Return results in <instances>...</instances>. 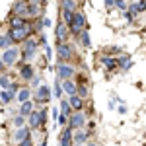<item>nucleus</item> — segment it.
<instances>
[{
	"mask_svg": "<svg viewBox=\"0 0 146 146\" xmlns=\"http://www.w3.org/2000/svg\"><path fill=\"white\" fill-rule=\"evenodd\" d=\"M103 4H105L107 8H113V6H115V0H103Z\"/></svg>",
	"mask_w": 146,
	"mask_h": 146,
	"instance_id": "e433bc0d",
	"label": "nucleus"
},
{
	"mask_svg": "<svg viewBox=\"0 0 146 146\" xmlns=\"http://www.w3.org/2000/svg\"><path fill=\"white\" fill-rule=\"evenodd\" d=\"M4 68H6V64H4V60H2V56H0V72H4Z\"/></svg>",
	"mask_w": 146,
	"mask_h": 146,
	"instance_id": "a19ab883",
	"label": "nucleus"
},
{
	"mask_svg": "<svg viewBox=\"0 0 146 146\" xmlns=\"http://www.w3.org/2000/svg\"><path fill=\"white\" fill-rule=\"evenodd\" d=\"M84 146H96V144H92V142H88V144H84Z\"/></svg>",
	"mask_w": 146,
	"mask_h": 146,
	"instance_id": "37998d69",
	"label": "nucleus"
},
{
	"mask_svg": "<svg viewBox=\"0 0 146 146\" xmlns=\"http://www.w3.org/2000/svg\"><path fill=\"white\" fill-rule=\"evenodd\" d=\"M18 146H33V140H31V136H27V138H23L22 142H18Z\"/></svg>",
	"mask_w": 146,
	"mask_h": 146,
	"instance_id": "c9c22d12",
	"label": "nucleus"
},
{
	"mask_svg": "<svg viewBox=\"0 0 146 146\" xmlns=\"http://www.w3.org/2000/svg\"><path fill=\"white\" fill-rule=\"evenodd\" d=\"M56 55L60 58V62H66L68 58H72L74 51H72V47L68 45V43H58L56 45Z\"/></svg>",
	"mask_w": 146,
	"mask_h": 146,
	"instance_id": "1a4fd4ad",
	"label": "nucleus"
},
{
	"mask_svg": "<svg viewBox=\"0 0 146 146\" xmlns=\"http://www.w3.org/2000/svg\"><path fill=\"white\" fill-rule=\"evenodd\" d=\"M90 142V135L82 129H76L74 131V144H88Z\"/></svg>",
	"mask_w": 146,
	"mask_h": 146,
	"instance_id": "dca6fc26",
	"label": "nucleus"
},
{
	"mask_svg": "<svg viewBox=\"0 0 146 146\" xmlns=\"http://www.w3.org/2000/svg\"><path fill=\"white\" fill-rule=\"evenodd\" d=\"M58 144L60 146H74V129L72 127H64L62 133L58 136Z\"/></svg>",
	"mask_w": 146,
	"mask_h": 146,
	"instance_id": "6e6552de",
	"label": "nucleus"
},
{
	"mask_svg": "<svg viewBox=\"0 0 146 146\" xmlns=\"http://www.w3.org/2000/svg\"><path fill=\"white\" fill-rule=\"evenodd\" d=\"M27 12H29V2H27V0H16L14 8H12V14L27 18Z\"/></svg>",
	"mask_w": 146,
	"mask_h": 146,
	"instance_id": "9d476101",
	"label": "nucleus"
},
{
	"mask_svg": "<svg viewBox=\"0 0 146 146\" xmlns=\"http://www.w3.org/2000/svg\"><path fill=\"white\" fill-rule=\"evenodd\" d=\"M117 66H121V70H129V68H131V58L127 55L119 56V58H117Z\"/></svg>",
	"mask_w": 146,
	"mask_h": 146,
	"instance_id": "5701e85b",
	"label": "nucleus"
},
{
	"mask_svg": "<svg viewBox=\"0 0 146 146\" xmlns=\"http://www.w3.org/2000/svg\"><path fill=\"white\" fill-rule=\"evenodd\" d=\"M115 8H119L121 12L129 10V6H127V2H125V0H115Z\"/></svg>",
	"mask_w": 146,
	"mask_h": 146,
	"instance_id": "473e14b6",
	"label": "nucleus"
},
{
	"mask_svg": "<svg viewBox=\"0 0 146 146\" xmlns=\"http://www.w3.org/2000/svg\"><path fill=\"white\" fill-rule=\"evenodd\" d=\"M23 25H27L25 18H23V16H16V14H12V18H10V27H23Z\"/></svg>",
	"mask_w": 146,
	"mask_h": 146,
	"instance_id": "6ab92c4d",
	"label": "nucleus"
},
{
	"mask_svg": "<svg viewBox=\"0 0 146 146\" xmlns=\"http://www.w3.org/2000/svg\"><path fill=\"white\" fill-rule=\"evenodd\" d=\"M27 136H31V129H29V125L20 127V129H16V133H14V142L18 144V142H22L23 138H27Z\"/></svg>",
	"mask_w": 146,
	"mask_h": 146,
	"instance_id": "f8f14e48",
	"label": "nucleus"
},
{
	"mask_svg": "<svg viewBox=\"0 0 146 146\" xmlns=\"http://www.w3.org/2000/svg\"><path fill=\"white\" fill-rule=\"evenodd\" d=\"M37 41H39V45H47V37H45V35H41Z\"/></svg>",
	"mask_w": 146,
	"mask_h": 146,
	"instance_id": "4c0bfd02",
	"label": "nucleus"
},
{
	"mask_svg": "<svg viewBox=\"0 0 146 146\" xmlns=\"http://www.w3.org/2000/svg\"><path fill=\"white\" fill-rule=\"evenodd\" d=\"M78 96L80 98H86V96H88V86H84V84L78 86Z\"/></svg>",
	"mask_w": 146,
	"mask_h": 146,
	"instance_id": "72a5a7b5",
	"label": "nucleus"
},
{
	"mask_svg": "<svg viewBox=\"0 0 146 146\" xmlns=\"http://www.w3.org/2000/svg\"><path fill=\"white\" fill-rule=\"evenodd\" d=\"M25 125H27V117H23L22 113H18V115L14 117V127L20 129V127H25Z\"/></svg>",
	"mask_w": 146,
	"mask_h": 146,
	"instance_id": "a878e982",
	"label": "nucleus"
},
{
	"mask_svg": "<svg viewBox=\"0 0 146 146\" xmlns=\"http://www.w3.org/2000/svg\"><path fill=\"white\" fill-rule=\"evenodd\" d=\"M29 27L27 25H23V27H10V31H8V35H10L12 43H23L27 37H29Z\"/></svg>",
	"mask_w": 146,
	"mask_h": 146,
	"instance_id": "7ed1b4c3",
	"label": "nucleus"
},
{
	"mask_svg": "<svg viewBox=\"0 0 146 146\" xmlns=\"http://www.w3.org/2000/svg\"><path fill=\"white\" fill-rule=\"evenodd\" d=\"M14 43H12V39H10V35L6 33V35H0V49H8V47H12Z\"/></svg>",
	"mask_w": 146,
	"mask_h": 146,
	"instance_id": "c756f323",
	"label": "nucleus"
},
{
	"mask_svg": "<svg viewBox=\"0 0 146 146\" xmlns=\"http://www.w3.org/2000/svg\"><path fill=\"white\" fill-rule=\"evenodd\" d=\"M27 125H29L31 131L43 127V115H41V109H33V111L27 115Z\"/></svg>",
	"mask_w": 146,
	"mask_h": 146,
	"instance_id": "0eeeda50",
	"label": "nucleus"
},
{
	"mask_svg": "<svg viewBox=\"0 0 146 146\" xmlns=\"http://www.w3.org/2000/svg\"><path fill=\"white\" fill-rule=\"evenodd\" d=\"M60 113H64V115H68V117L74 113V109L70 107V101H68V100H62V101H60Z\"/></svg>",
	"mask_w": 146,
	"mask_h": 146,
	"instance_id": "393cba45",
	"label": "nucleus"
},
{
	"mask_svg": "<svg viewBox=\"0 0 146 146\" xmlns=\"http://www.w3.org/2000/svg\"><path fill=\"white\" fill-rule=\"evenodd\" d=\"M74 66L72 64H68V62H58L56 64V78H60V80H68V78H72L74 76Z\"/></svg>",
	"mask_w": 146,
	"mask_h": 146,
	"instance_id": "39448f33",
	"label": "nucleus"
},
{
	"mask_svg": "<svg viewBox=\"0 0 146 146\" xmlns=\"http://www.w3.org/2000/svg\"><path fill=\"white\" fill-rule=\"evenodd\" d=\"M68 29H70V35H76V37H78L80 31L88 29V22H86V16H84L82 12H74L72 20H70V23H68Z\"/></svg>",
	"mask_w": 146,
	"mask_h": 146,
	"instance_id": "f257e3e1",
	"label": "nucleus"
},
{
	"mask_svg": "<svg viewBox=\"0 0 146 146\" xmlns=\"http://www.w3.org/2000/svg\"><path fill=\"white\" fill-rule=\"evenodd\" d=\"M31 111H33V101H31V100L22 101V103H20V113H22L23 117H27Z\"/></svg>",
	"mask_w": 146,
	"mask_h": 146,
	"instance_id": "aec40b11",
	"label": "nucleus"
},
{
	"mask_svg": "<svg viewBox=\"0 0 146 146\" xmlns=\"http://www.w3.org/2000/svg\"><path fill=\"white\" fill-rule=\"evenodd\" d=\"M12 84H14V82H12L10 76H6V74H2V76H0V88H2V90H10Z\"/></svg>",
	"mask_w": 146,
	"mask_h": 146,
	"instance_id": "bb28decb",
	"label": "nucleus"
},
{
	"mask_svg": "<svg viewBox=\"0 0 146 146\" xmlns=\"http://www.w3.org/2000/svg\"><path fill=\"white\" fill-rule=\"evenodd\" d=\"M72 16H74V12H72V10H62V20H64V23H70Z\"/></svg>",
	"mask_w": 146,
	"mask_h": 146,
	"instance_id": "2f4dec72",
	"label": "nucleus"
},
{
	"mask_svg": "<svg viewBox=\"0 0 146 146\" xmlns=\"http://www.w3.org/2000/svg\"><path fill=\"white\" fill-rule=\"evenodd\" d=\"M29 4H45V0H27Z\"/></svg>",
	"mask_w": 146,
	"mask_h": 146,
	"instance_id": "58836bf2",
	"label": "nucleus"
},
{
	"mask_svg": "<svg viewBox=\"0 0 146 146\" xmlns=\"http://www.w3.org/2000/svg\"><path fill=\"white\" fill-rule=\"evenodd\" d=\"M47 25H51V20L49 18H43V27H47Z\"/></svg>",
	"mask_w": 146,
	"mask_h": 146,
	"instance_id": "ea45409f",
	"label": "nucleus"
},
{
	"mask_svg": "<svg viewBox=\"0 0 146 146\" xmlns=\"http://www.w3.org/2000/svg\"><path fill=\"white\" fill-rule=\"evenodd\" d=\"M55 35H56V41L58 43H66L68 41V35H70V29H68V23H58V27L55 29Z\"/></svg>",
	"mask_w": 146,
	"mask_h": 146,
	"instance_id": "9b49d317",
	"label": "nucleus"
},
{
	"mask_svg": "<svg viewBox=\"0 0 146 146\" xmlns=\"http://www.w3.org/2000/svg\"><path fill=\"white\" fill-rule=\"evenodd\" d=\"M39 146H47V140H45V138H43V142H41Z\"/></svg>",
	"mask_w": 146,
	"mask_h": 146,
	"instance_id": "79ce46f5",
	"label": "nucleus"
},
{
	"mask_svg": "<svg viewBox=\"0 0 146 146\" xmlns=\"http://www.w3.org/2000/svg\"><path fill=\"white\" fill-rule=\"evenodd\" d=\"M74 146H84V144H74Z\"/></svg>",
	"mask_w": 146,
	"mask_h": 146,
	"instance_id": "c03bdc74",
	"label": "nucleus"
},
{
	"mask_svg": "<svg viewBox=\"0 0 146 146\" xmlns=\"http://www.w3.org/2000/svg\"><path fill=\"white\" fill-rule=\"evenodd\" d=\"M53 94H55L56 100H60V98L64 96V90H62V80H60V78H56V80H55V86H53Z\"/></svg>",
	"mask_w": 146,
	"mask_h": 146,
	"instance_id": "4be33fe9",
	"label": "nucleus"
},
{
	"mask_svg": "<svg viewBox=\"0 0 146 146\" xmlns=\"http://www.w3.org/2000/svg\"><path fill=\"white\" fill-rule=\"evenodd\" d=\"M101 64L107 70H115L117 68V58H113V56H101Z\"/></svg>",
	"mask_w": 146,
	"mask_h": 146,
	"instance_id": "412c9836",
	"label": "nucleus"
},
{
	"mask_svg": "<svg viewBox=\"0 0 146 146\" xmlns=\"http://www.w3.org/2000/svg\"><path fill=\"white\" fill-rule=\"evenodd\" d=\"M29 84H31V86H37V88H39V86H41V76H39V74H35L33 78H31V82H29Z\"/></svg>",
	"mask_w": 146,
	"mask_h": 146,
	"instance_id": "f704fd0d",
	"label": "nucleus"
},
{
	"mask_svg": "<svg viewBox=\"0 0 146 146\" xmlns=\"http://www.w3.org/2000/svg\"><path fill=\"white\" fill-rule=\"evenodd\" d=\"M0 56H2L4 64H6V68H8V66H14V64L20 60L22 53H20V49H18V47H8V49H4V53H2Z\"/></svg>",
	"mask_w": 146,
	"mask_h": 146,
	"instance_id": "f03ea898",
	"label": "nucleus"
},
{
	"mask_svg": "<svg viewBox=\"0 0 146 146\" xmlns=\"http://www.w3.org/2000/svg\"><path fill=\"white\" fill-rule=\"evenodd\" d=\"M62 90H64L66 96H74V94H78V84H76L72 78L62 80Z\"/></svg>",
	"mask_w": 146,
	"mask_h": 146,
	"instance_id": "ddd939ff",
	"label": "nucleus"
},
{
	"mask_svg": "<svg viewBox=\"0 0 146 146\" xmlns=\"http://www.w3.org/2000/svg\"><path fill=\"white\" fill-rule=\"evenodd\" d=\"M80 43L82 47H90L92 45V39H90V33H88V29H84V31H80Z\"/></svg>",
	"mask_w": 146,
	"mask_h": 146,
	"instance_id": "b1692460",
	"label": "nucleus"
},
{
	"mask_svg": "<svg viewBox=\"0 0 146 146\" xmlns=\"http://www.w3.org/2000/svg\"><path fill=\"white\" fill-rule=\"evenodd\" d=\"M56 123L60 125V127H66V125H68V115H64V113H58V117H56Z\"/></svg>",
	"mask_w": 146,
	"mask_h": 146,
	"instance_id": "7c9ffc66",
	"label": "nucleus"
},
{
	"mask_svg": "<svg viewBox=\"0 0 146 146\" xmlns=\"http://www.w3.org/2000/svg\"><path fill=\"white\" fill-rule=\"evenodd\" d=\"M41 14H43V4H29L27 18H41Z\"/></svg>",
	"mask_w": 146,
	"mask_h": 146,
	"instance_id": "f3484780",
	"label": "nucleus"
},
{
	"mask_svg": "<svg viewBox=\"0 0 146 146\" xmlns=\"http://www.w3.org/2000/svg\"><path fill=\"white\" fill-rule=\"evenodd\" d=\"M20 76H22V80H25V82H31V78L35 76V70L33 66L27 62V64H22V68H20Z\"/></svg>",
	"mask_w": 146,
	"mask_h": 146,
	"instance_id": "4468645a",
	"label": "nucleus"
},
{
	"mask_svg": "<svg viewBox=\"0 0 146 146\" xmlns=\"http://www.w3.org/2000/svg\"><path fill=\"white\" fill-rule=\"evenodd\" d=\"M0 101H2L4 105H8V103L14 101V98H12V94L8 90H2V92H0Z\"/></svg>",
	"mask_w": 146,
	"mask_h": 146,
	"instance_id": "c85d7f7f",
	"label": "nucleus"
},
{
	"mask_svg": "<svg viewBox=\"0 0 146 146\" xmlns=\"http://www.w3.org/2000/svg\"><path fill=\"white\" fill-rule=\"evenodd\" d=\"M31 96H33V94H31V88H20V92H18V96H16V100H18L20 103H22V101L31 100Z\"/></svg>",
	"mask_w": 146,
	"mask_h": 146,
	"instance_id": "a211bd4d",
	"label": "nucleus"
},
{
	"mask_svg": "<svg viewBox=\"0 0 146 146\" xmlns=\"http://www.w3.org/2000/svg\"><path fill=\"white\" fill-rule=\"evenodd\" d=\"M51 88L49 86H45V84H41L39 88H35V94H33V98H35V103H49V100H51Z\"/></svg>",
	"mask_w": 146,
	"mask_h": 146,
	"instance_id": "20e7f679",
	"label": "nucleus"
},
{
	"mask_svg": "<svg viewBox=\"0 0 146 146\" xmlns=\"http://www.w3.org/2000/svg\"><path fill=\"white\" fill-rule=\"evenodd\" d=\"M84 125H86V113L84 111H74L68 117V127H72L74 131L76 129H84Z\"/></svg>",
	"mask_w": 146,
	"mask_h": 146,
	"instance_id": "423d86ee",
	"label": "nucleus"
},
{
	"mask_svg": "<svg viewBox=\"0 0 146 146\" xmlns=\"http://www.w3.org/2000/svg\"><path fill=\"white\" fill-rule=\"evenodd\" d=\"M68 101H70V107H72L74 111H82V109H84V98H80L78 94L68 96Z\"/></svg>",
	"mask_w": 146,
	"mask_h": 146,
	"instance_id": "2eb2a0df",
	"label": "nucleus"
},
{
	"mask_svg": "<svg viewBox=\"0 0 146 146\" xmlns=\"http://www.w3.org/2000/svg\"><path fill=\"white\" fill-rule=\"evenodd\" d=\"M60 8H62V10L76 12V0H62V2H60Z\"/></svg>",
	"mask_w": 146,
	"mask_h": 146,
	"instance_id": "cd10ccee",
	"label": "nucleus"
}]
</instances>
